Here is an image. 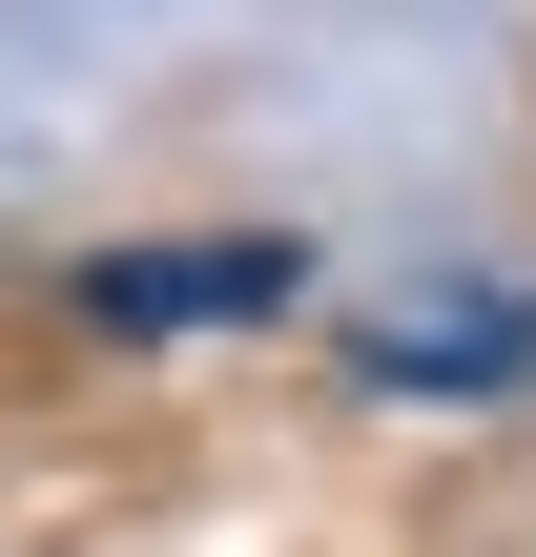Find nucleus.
I'll return each instance as SVG.
<instances>
[{
    "instance_id": "obj_1",
    "label": "nucleus",
    "mask_w": 536,
    "mask_h": 557,
    "mask_svg": "<svg viewBox=\"0 0 536 557\" xmlns=\"http://www.w3.org/2000/svg\"><path fill=\"white\" fill-rule=\"evenodd\" d=\"M331 351H351V393H392V413H496V393H536V269H413V289H372Z\"/></svg>"
},
{
    "instance_id": "obj_2",
    "label": "nucleus",
    "mask_w": 536,
    "mask_h": 557,
    "mask_svg": "<svg viewBox=\"0 0 536 557\" xmlns=\"http://www.w3.org/2000/svg\"><path fill=\"white\" fill-rule=\"evenodd\" d=\"M310 269L269 248V227H186V248H83L62 269V310L103 331V351H186V331H269Z\"/></svg>"
}]
</instances>
